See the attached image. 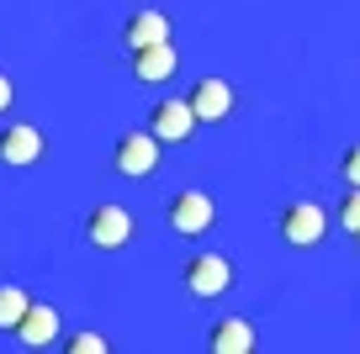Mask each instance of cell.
I'll return each mask as SVG.
<instances>
[{"instance_id":"1","label":"cell","mask_w":360,"mask_h":354,"mask_svg":"<svg viewBox=\"0 0 360 354\" xmlns=\"http://www.w3.org/2000/svg\"><path fill=\"white\" fill-rule=\"evenodd\" d=\"M112 164H117V175H127V180H143V175H154L159 169V138L148 133H122L117 138V148H112Z\"/></svg>"},{"instance_id":"2","label":"cell","mask_w":360,"mask_h":354,"mask_svg":"<svg viewBox=\"0 0 360 354\" xmlns=\"http://www.w3.org/2000/svg\"><path fill=\"white\" fill-rule=\"evenodd\" d=\"M323 232H328V211L318 206V201H292V206L281 211V238H286L292 249L323 244Z\"/></svg>"},{"instance_id":"3","label":"cell","mask_w":360,"mask_h":354,"mask_svg":"<svg viewBox=\"0 0 360 354\" xmlns=\"http://www.w3.org/2000/svg\"><path fill=\"white\" fill-rule=\"evenodd\" d=\"M85 238H90V249H122L133 238V211L117 206V201H101L85 217Z\"/></svg>"},{"instance_id":"4","label":"cell","mask_w":360,"mask_h":354,"mask_svg":"<svg viewBox=\"0 0 360 354\" xmlns=\"http://www.w3.org/2000/svg\"><path fill=\"white\" fill-rule=\"evenodd\" d=\"M212 222H217V206H212L207 190H180V196L169 201V228H175L180 238H202Z\"/></svg>"},{"instance_id":"5","label":"cell","mask_w":360,"mask_h":354,"mask_svg":"<svg viewBox=\"0 0 360 354\" xmlns=\"http://www.w3.org/2000/svg\"><path fill=\"white\" fill-rule=\"evenodd\" d=\"M233 286V265L223 254H191L186 259V291L191 296H223Z\"/></svg>"},{"instance_id":"6","label":"cell","mask_w":360,"mask_h":354,"mask_svg":"<svg viewBox=\"0 0 360 354\" xmlns=\"http://www.w3.org/2000/svg\"><path fill=\"white\" fill-rule=\"evenodd\" d=\"M148 133H154L159 143H186V138L196 133L191 100H159V106L148 111Z\"/></svg>"},{"instance_id":"7","label":"cell","mask_w":360,"mask_h":354,"mask_svg":"<svg viewBox=\"0 0 360 354\" xmlns=\"http://www.w3.org/2000/svg\"><path fill=\"white\" fill-rule=\"evenodd\" d=\"M43 159V133H37L32 122H11V127H0V164H11V169H27Z\"/></svg>"},{"instance_id":"8","label":"cell","mask_w":360,"mask_h":354,"mask_svg":"<svg viewBox=\"0 0 360 354\" xmlns=\"http://www.w3.org/2000/svg\"><path fill=\"white\" fill-rule=\"evenodd\" d=\"M180 69V53H175V43H148V48H133V74L143 79V85H159V79H169Z\"/></svg>"},{"instance_id":"9","label":"cell","mask_w":360,"mask_h":354,"mask_svg":"<svg viewBox=\"0 0 360 354\" xmlns=\"http://www.w3.org/2000/svg\"><path fill=\"white\" fill-rule=\"evenodd\" d=\"M186 100H191L196 122H223L228 111H233V85H223V79H196V90Z\"/></svg>"},{"instance_id":"10","label":"cell","mask_w":360,"mask_h":354,"mask_svg":"<svg viewBox=\"0 0 360 354\" xmlns=\"http://www.w3.org/2000/svg\"><path fill=\"white\" fill-rule=\"evenodd\" d=\"M16 339H22L27 349H48V343L58 339V312L43 307V301H27L22 322H16Z\"/></svg>"},{"instance_id":"11","label":"cell","mask_w":360,"mask_h":354,"mask_svg":"<svg viewBox=\"0 0 360 354\" xmlns=\"http://www.w3.org/2000/svg\"><path fill=\"white\" fill-rule=\"evenodd\" d=\"M122 37H127V53H133V48H148V43H165L169 37V16L165 11H133Z\"/></svg>"},{"instance_id":"12","label":"cell","mask_w":360,"mask_h":354,"mask_svg":"<svg viewBox=\"0 0 360 354\" xmlns=\"http://www.w3.org/2000/svg\"><path fill=\"white\" fill-rule=\"evenodd\" d=\"M207 349L212 354H249L255 349V328H249L244 317H223L212 328V339H207Z\"/></svg>"},{"instance_id":"13","label":"cell","mask_w":360,"mask_h":354,"mask_svg":"<svg viewBox=\"0 0 360 354\" xmlns=\"http://www.w3.org/2000/svg\"><path fill=\"white\" fill-rule=\"evenodd\" d=\"M27 291L22 286H0V333H16V322H22V312H27Z\"/></svg>"},{"instance_id":"14","label":"cell","mask_w":360,"mask_h":354,"mask_svg":"<svg viewBox=\"0 0 360 354\" xmlns=\"http://www.w3.org/2000/svg\"><path fill=\"white\" fill-rule=\"evenodd\" d=\"M339 222H345V232H349V238H355V228H360V185H349L345 206H339Z\"/></svg>"},{"instance_id":"15","label":"cell","mask_w":360,"mask_h":354,"mask_svg":"<svg viewBox=\"0 0 360 354\" xmlns=\"http://www.w3.org/2000/svg\"><path fill=\"white\" fill-rule=\"evenodd\" d=\"M339 175H345V185H360V143L345 148V159H339Z\"/></svg>"},{"instance_id":"16","label":"cell","mask_w":360,"mask_h":354,"mask_svg":"<svg viewBox=\"0 0 360 354\" xmlns=\"http://www.w3.org/2000/svg\"><path fill=\"white\" fill-rule=\"evenodd\" d=\"M69 349H79V354L96 349V354H101V349H106V339H101V333H75V339H69Z\"/></svg>"},{"instance_id":"17","label":"cell","mask_w":360,"mask_h":354,"mask_svg":"<svg viewBox=\"0 0 360 354\" xmlns=\"http://www.w3.org/2000/svg\"><path fill=\"white\" fill-rule=\"evenodd\" d=\"M11 100H16V90H11V74H0V117L11 111Z\"/></svg>"},{"instance_id":"18","label":"cell","mask_w":360,"mask_h":354,"mask_svg":"<svg viewBox=\"0 0 360 354\" xmlns=\"http://www.w3.org/2000/svg\"><path fill=\"white\" fill-rule=\"evenodd\" d=\"M355 238H360V228H355Z\"/></svg>"}]
</instances>
